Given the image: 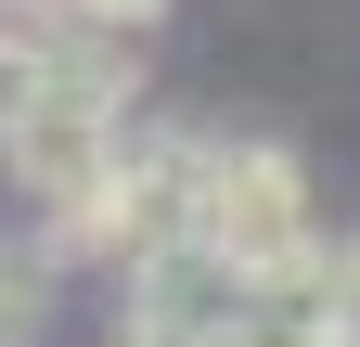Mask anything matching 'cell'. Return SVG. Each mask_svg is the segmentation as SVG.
Listing matches in <instances>:
<instances>
[{
  "label": "cell",
  "instance_id": "6da1fadb",
  "mask_svg": "<svg viewBox=\"0 0 360 347\" xmlns=\"http://www.w3.org/2000/svg\"><path fill=\"white\" fill-rule=\"evenodd\" d=\"M193 193H206V129H167V116H129L116 155L52 206V257L65 270H155L167 244H193Z\"/></svg>",
  "mask_w": 360,
  "mask_h": 347
},
{
  "label": "cell",
  "instance_id": "7a4b0ae2",
  "mask_svg": "<svg viewBox=\"0 0 360 347\" xmlns=\"http://www.w3.org/2000/svg\"><path fill=\"white\" fill-rule=\"evenodd\" d=\"M193 244H219L245 283H270V270H309V257L335 244V232H322V193H309V155H296V142H257V129H206Z\"/></svg>",
  "mask_w": 360,
  "mask_h": 347
},
{
  "label": "cell",
  "instance_id": "3957f363",
  "mask_svg": "<svg viewBox=\"0 0 360 347\" xmlns=\"http://www.w3.org/2000/svg\"><path fill=\"white\" fill-rule=\"evenodd\" d=\"M245 322V270L219 244H167L155 270H129V309L116 334H232Z\"/></svg>",
  "mask_w": 360,
  "mask_h": 347
},
{
  "label": "cell",
  "instance_id": "277c9868",
  "mask_svg": "<svg viewBox=\"0 0 360 347\" xmlns=\"http://www.w3.org/2000/svg\"><path fill=\"white\" fill-rule=\"evenodd\" d=\"M232 347H360V322L335 309V270L309 257V270H270V283H245V322H232Z\"/></svg>",
  "mask_w": 360,
  "mask_h": 347
},
{
  "label": "cell",
  "instance_id": "5b68a950",
  "mask_svg": "<svg viewBox=\"0 0 360 347\" xmlns=\"http://www.w3.org/2000/svg\"><path fill=\"white\" fill-rule=\"evenodd\" d=\"M77 26H116V39H142V26H167V0H65Z\"/></svg>",
  "mask_w": 360,
  "mask_h": 347
},
{
  "label": "cell",
  "instance_id": "8992f818",
  "mask_svg": "<svg viewBox=\"0 0 360 347\" xmlns=\"http://www.w3.org/2000/svg\"><path fill=\"white\" fill-rule=\"evenodd\" d=\"M322 270H335V309L360 322V232H335V244H322Z\"/></svg>",
  "mask_w": 360,
  "mask_h": 347
},
{
  "label": "cell",
  "instance_id": "52a82bcc",
  "mask_svg": "<svg viewBox=\"0 0 360 347\" xmlns=\"http://www.w3.org/2000/svg\"><path fill=\"white\" fill-rule=\"evenodd\" d=\"M116 347H232V334H116Z\"/></svg>",
  "mask_w": 360,
  "mask_h": 347
}]
</instances>
